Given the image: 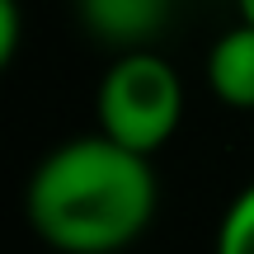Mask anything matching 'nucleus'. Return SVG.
<instances>
[{"label":"nucleus","mask_w":254,"mask_h":254,"mask_svg":"<svg viewBox=\"0 0 254 254\" xmlns=\"http://www.w3.org/2000/svg\"><path fill=\"white\" fill-rule=\"evenodd\" d=\"M28 221L62 254H113L155 217V174L146 155L113 136H75L57 146L28 179Z\"/></svg>","instance_id":"nucleus-1"},{"label":"nucleus","mask_w":254,"mask_h":254,"mask_svg":"<svg viewBox=\"0 0 254 254\" xmlns=\"http://www.w3.org/2000/svg\"><path fill=\"white\" fill-rule=\"evenodd\" d=\"M184 118L179 75L155 52H127L99 80V132L136 155L160 151Z\"/></svg>","instance_id":"nucleus-2"},{"label":"nucleus","mask_w":254,"mask_h":254,"mask_svg":"<svg viewBox=\"0 0 254 254\" xmlns=\"http://www.w3.org/2000/svg\"><path fill=\"white\" fill-rule=\"evenodd\" d=\"M174 0H80V19L99 43L146 52L151 38L165 33Z\"/></svg>","instance_id":"nucleus-3"},{"label":"nucleus","mask_w":254,"mask_h":254,"mask_svg":"<svg viewBox=\"0 0 254 254\" xmlns=\"http://www.w3.org/2000/svg\"><path fill=\"white\" fill-rule=\"evenodd\" d=\"M207 85L231 109H254V24H240L217 38L207 57Z\"/></svg>","instance_id":"nucleus-4"},{"label":"nucleus","mask_w":254,"mask_h":254,"mask_svg":"<svg viewBox=\"0 0 254 254\" xmlns=\"http://www.w3.org/2000/svg\"><path fill=\"white\" fill-rule=\"evenodd\" d=\"M217 254H254V184L226 207L217 231Z\"/></svg>","instance_id":"nucleus-5"},{"label":"nucleus","mask_w":254,"mask_h":254,"mask_svg":"<svg viewBox=\"0 0 254 254\" xmlns=\"http://www.w3.org/2000/svg\"><path fill=\"white\" fill-rule=\"evenodd\" d=\"M240 19H245V24H254V0H240Z\"/></svg>","instance_id":"nucleus-6"}]
</instances>
